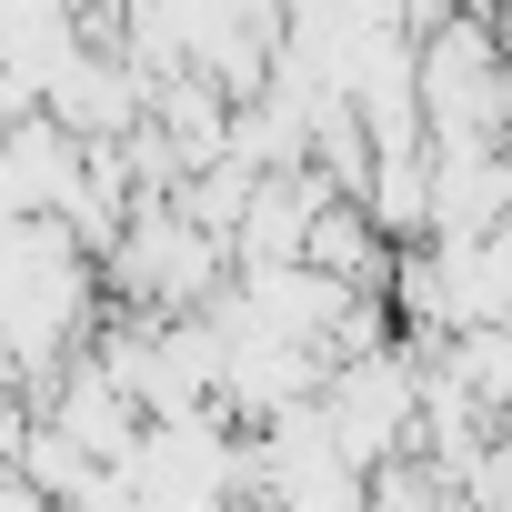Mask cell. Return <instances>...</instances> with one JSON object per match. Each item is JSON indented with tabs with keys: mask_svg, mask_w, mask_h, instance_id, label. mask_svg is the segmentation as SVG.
Wrapping results in <instances>:
<instances>
[{
	"mask_svg": "<svg viewBox=\"0 0 512 512\" xmlns=\"http://www.w3.org/2000/svg\"><path fill=\"white\" fill-rule=\"evenodd\" d=\"M412 31V111H422V151H512V61L492 51V21H452V11H402Z\"/></svg>",
	"mask_w": 512,
	"mask_h": 512,
	"instance_id": "6da1fadb",
	"label": "cell"
},
{
	"mask_svg": "<svg viewBox=\"0 0 512 512\" xmlns=\"http://www.w3.org/2000/svg\"><path fill=\"white\" fill-rule=\"evenodd\" d=\"M302 272H322V282H342V292H382L392 251L372 241V221H362L352 201H322V221H312V241H302Z\"/></svg>",
	"mask_w": 512,
	"mask_h": 512,
	"instance_id": "277c9868",
	"label": "cell"
},
{
	"mask_svg": "<svg viewBox=\"0 0 512 512\" xmlns=\"http://www.w3.org/2000/svg\"><path fill=\"white\" fill-rule=\"evenodd\" d=\"M322 201H332L322 171H262V181L241 191V221H231V272H282V262H302Z\"/></svg>",
	"mask_w": 512,
	"mask_h": 512,
	"instance_id": "7a4b0ae2",
	"label": "cell"
},
{
	"mask_svg": "<svg viewBox=\"0 0 512 512\" xmlns=\"http://www.w3.org/2000/svg\"><path fill=\"white\" fill-rule=\"evenodd\" d=\"M502 221H512V151H452V161H432V211H422L432 251H462V241H482Z\"/></svg>",
	"mask_w": 512,
	"mask_h": 512,
	"instance_id": "3957f363",
	"label": "cell"
},
{
	"mask_svg": "<svg viewBox=\"0 0 512 512\" xmlns=\"http://www.w3.org/2000/svg\"><path fill=\"white\" fill-rule=\"evenodd\" d=\"M492 51H502V61H512V11H502V21H492Z\"/></svg>",
	"mask_w": 512,
	"mask_h": 512,
	"instance_id": "5b68a950",
	"label": "cell"
}]
</instances>
